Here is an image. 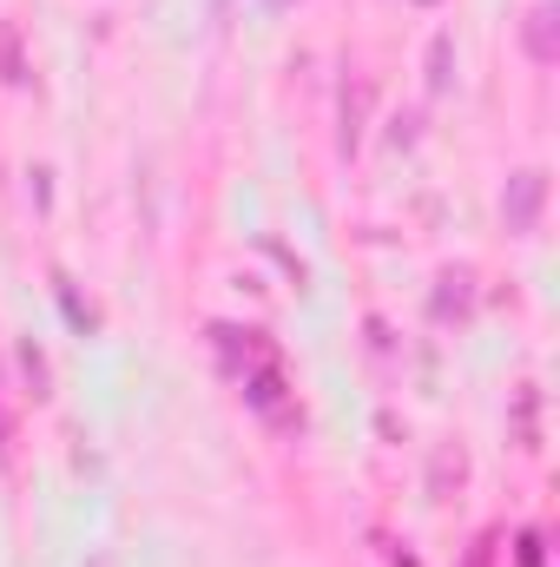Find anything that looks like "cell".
<instances>
[{"mask_svg": "<svg viewBox=\"0 0 560 567\" xmlns=\"http://www.w3.org/2000/svg\"><path fill=\"white\" fill-rule=\"evenodd\" d=\"M218 343H225L231 377L245 383V396H251L265 416H290V410H283V363H278V350H271V337H265V330H218Z\"/></svg>", "mask_w": 560, "mask_h": 567, "instance_id": "cell-1", "label": "cell"}, {"mask_svg": "<svg viewBox=\"0 0 560 567\" xmlns=\"http://www.w3.org/2000/svg\"><path fill=\"white\" fill-rule=\"evenodd\" d=\"M541 198H548V172H521V178L508 185V231H535Z\"/></svg>", "mask_w": 560, "mask_h": 567, "instance_id": "cell-2", "label": "cell"}, {"mask_svg": "<svg viewBox=\"0 0 560 567\" xmlns=\"http://www.w3.org/2000/svg\"><path fill=\"white\" fill-rule=\"evenodd\" d=\"M528 47H535L541 66L554 60V7H535V13H528Z\"/></svg>", "mask_w": 560, "mask_h": 567, "instance_id": "cell-3", "label": "cell"}, {"mask_svg": "<svg viewBox=\"0 0 560 567\" xmlns=\"http://www.w3.org/2000/svg\"><path fill=\"white\" fill-rule=\"evenodd\" d=\"M7 429H13V416H7V390H0V455H7Z\"/></svg>", "mask_w": 560, "mask_h": 567, "instance_id": "cell-4", "label": "cell"}, {"mask_svg": "<svg viewBox=\"0 0 560 567\" xmlns=\"http://www.w3.org/2000/svg\"><path fill=\"white\" fill-rule=\"evenodd\" d=\"M468 567H488V542H481V548H475V555H468Z\"/></svg>", "mask_w": 560, "mask_h": 567, "instance_id": "cell-5", "label": "cell"}]
</instances>
